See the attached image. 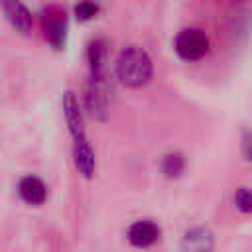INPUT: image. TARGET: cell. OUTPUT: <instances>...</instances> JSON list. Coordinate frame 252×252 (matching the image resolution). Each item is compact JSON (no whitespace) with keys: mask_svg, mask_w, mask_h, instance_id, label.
<instances>
[{"mask_svg":"<svg viewBox=\"0 0 252 252\" xmlns=\"http://www.w3.org/2000/svg\"><path fill=\"white\" fill-rule=\"evenodd\" d=\"M185 167V161H183V156L181 154H169L165 156L163 159V173L167 177H179L181 171Z\"/></svg>","mask_w":252,"mask_h":252,"instance_id":"30bf717a","label":"cell"},{"mask_svg":"<svg viewBox=\"0 0 252 252\" xmlns=\"http://www.w3.org/2000/svg\"><path fill=\"white\" fill-rule=\"evenodd\" d=\"M63 112H65V120H67V126H69V132H71L73 140L79 138V136H85L79 102H77L73 93H65V96H63Z\"/></svg>","mask_w":252,"mask_h":252,"instance_id":"ba28073f","label":"cell"},{"mask_svg":"<svg viewBox=\"0 0 252 252\" xmlns=\"http://www.w3.org/2000/svg\"><path fill=\"white\" fill-rule=\"evenodd\" d=\"M43 30H45V37L47 41L55 47L61 49L65 43V32H67V20H65V12H61L57 6H51L43 12Z\"/></svg>","mask_w":252,"mask_h":252,"instance_id":"3957f363","label":"cell"},{"mask_svg":"<svg viewBox=\"0 0 252 252\" xmlns=\"http://www.w3.org/2000/svg\"><path fill=\"white\" fill-rule=\"evenodd\" d=\"M18 195H20V199L24 203L39 207L47 199V185L35 175H26L18 183Z\"/></svg>","mask_w":252,"mask_h":252,"instance_id":"277c9868","label":"cell"},{"mask_svg":"<svg viewBox=\"0 0 252 252\" xmlns=\"http://www.w3.org/2000/svg\"><path fill=\"white\" fill-rule=\"evenodd\" d=\"M173 47L183 61H197L209 51V37L199 28H187L179 32Z\"/></svg>","mask_w":252,"mask_h":252,"instance_id":"7a4b0ae2","label":"cell"},{"mask_svg":"<svg viewBox=\"0 0 252 252\" xmlns=\"http://www.w3.org/2000/svg\"><path fill=\"white\" fill-rule=\"evenodd\" d=\"M116 75H118L120 83L130 89H140V87L148 85L152 79L150 55L138 45L126 47L116 61Z\"/></svg>","mask_w":252,"mask_h":252,"instance_id":"6da1fadb","label":"cell"},{"mask_svg":"<svg viewBox=\"0 0 252 252\" xmlns=\"http://www.w3.org/2000/svg\"><path fill=\"white\" fill-rule=\"evenodd\" d=\"M73 156H75V165L77 169L83 173V177H93L94 173V152L87 140V136H79L75 138V150H73Z\"/></svg>","mask_w":252,"mask_h":252,"instance_id":"8992f818","label":"cell"},{"mask_svg":"<svg viewBox=\"0 0 252 252\" xmlns=\"http://www.w3.org/2000/svg\"><path fill=\"white\" fill-rule=\"evenodd\" d=\"M2 6H4V14L8 22L20 33H28L32 30V14L20 0H2Z\"/></svg>","mask_w":252,"mask_h":252,"instance_id":"52a82bcc","label":"cell"},{"mask_svg":"<svg viewBox=\"0 0 252 252\" xmlns=\"http://www.w3.org/2000/svg\"><path fill=\"white\" fill-rule=\"evenodd\" d=\"M158 238H159V228L152 220H136L128 228V240L138 248L152 246Z\"/></svg>","mask_w":252,"mask_h":252,"instance_id":"5b68a950","label":"cell"},{"mask_svg":"<svg viewBox=\"0 0 252 252\" xmlns=\"http://www.w3.org/2000/svg\"><path fill=\"white\" fill-rule=\"evenodd\" d=\"M98 14V4L93 2V0H81L77 6H75V16L77 20L81 22H87L91 18H94Z\"/></svg>","mask_w":252,"mask_h":252,"instance_id":"8fae6325","label":"cell"},{"mask_svg":"<svg viewBox=\"0 0 252 252\" xmlns=\"http://www.w3.org/2000/svg\"><path fill=\"white\" fill-rule=\"evenodd\" d=\"M183 246L189 250H209L213 246V236L205 228H195V230L185 234Z\"/></svg>","mask_w":252,"mask_h":252,"instance_id":"9c48e42d","label":"cell"},{"mask_svg":"<svg viewBox=\"0 0 252 252\" xmlns=\"http://www.w3.org/2000/svg\"><path fill=\"white\" fill-rule=\"evenodd\" d=\"M234 203H236V207L242 211V213H250V209H252V201H250V191L246 189V187H242V189H238L236 191V195H234Z\"/></svg>","mask_w":252,"mask_h":252,"instance_id":"7c38bea8","label":"cell"}]
</instances>
